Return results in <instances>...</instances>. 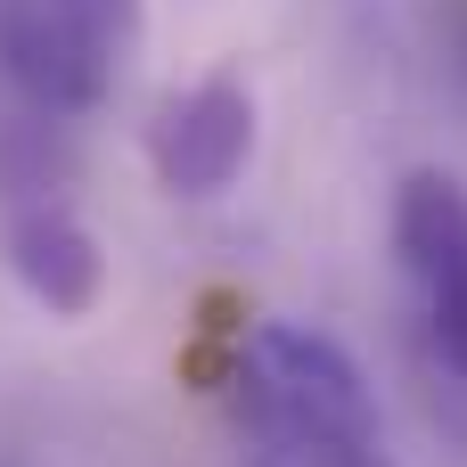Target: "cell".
<instances>
[{"mask_svg": "<svg viewBox=\"0 0 467 467\" xmlns=\"http://www.w3.org/2000/svg\"><path fill=\"white\" fill-rule=\"evenodd\" d=\"M148 164L189 205L238 189V172L254 164V90H246V74L238 66H213L189 90H172L156 107V123H148Z\"/></svg>", "mask_w": 467, "mask_h": 467, "instance_id": "cell-5", "label": "cell"}, {"mask_svg": "<svg viewBox=\"0 0 467 467\" xmlns=\"http://www.w3.org/2000/svg\"><path fill=\"white\" fill-rule=\"evenodd\" d=\"M140 49V0H0V82L41 115H90Z\"/></svg>", "mask_w": 467, "mask_h": 467, "instance_id": "cell-2", "label": "cell"}, {"mask_svg": "<svg viewBox=\"0 0 467 467\" xmlns=\"http://www.w3.org/2000/svg\"><path fill=\"white\" fill-rule=\"evenodd\" d=\"M0 254L16 287L57 320H82L107 296V254L74 213L66 181L49 172V148H16V140L0 148Z\"/></svg>", "mask_w": 467, "mask_h": 467, "instance_id": "cell-3", "label": "cell"}, {"mask_svg": "<svg viewBox=\"0 0 467 467\" xmlns=\"http://www.w3.org/2000/svg\"><path fill=\"white\" fill-rule=\"evenodd\" d=\"M394 263L410 279L419 328L435 361L467 386V181L460 172H410L394 189Z\"/></svg>", "mask_w": 467, "mask_h": 467, "instance_id": "cell-4", "label": "cell"}, {"mask_svg": "<svg viewBox=\"0 0 467 467\" xmlns=\"http://www.w3.org/2000/svg\"><path fill=\"white\" fill-rule=\"evenodd\" d=\"M246 467H394L353 353L296 320H254L230 353Z\"/></svg>", "mask_w": 467, "mask_h": 467, "instance_id": "cell-1", "label": "cell"}]
</instances>
